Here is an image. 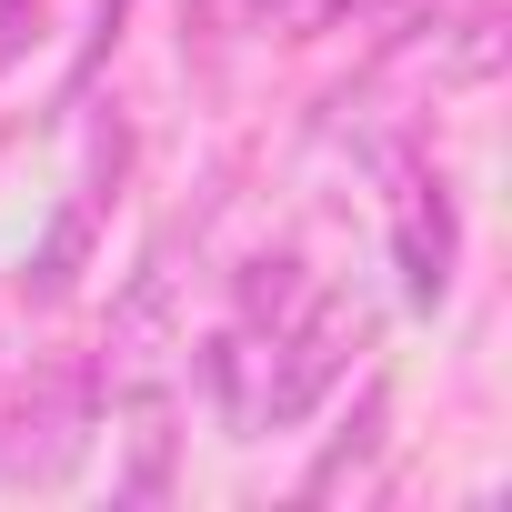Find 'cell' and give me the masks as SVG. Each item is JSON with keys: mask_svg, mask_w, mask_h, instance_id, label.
I'll return each mask as SVG.
<instances>
[{"mask_svg": "<svg viewBox=\"0 0 512 512\" xmlns=\"http://www.w3.org/2000/svg\"><path fill=\"white\" fill-rule=\"evenodd\" d=\"M362 342H372V312L342 302V292H312V302L262 342V412H251V432H292V422L352 372Z\"/></svg>", "mask_w": 512, "mask_h": 512, "instance_id": "1", "label": "cell"}, {"mask_svg": "<svg viewBox=\"0 0 512 512\" xmlns=\"http://www.w3.org/2000/svg\"><path fill=\"white\" fill-rule=\"evenodd\" d=\"M91 452V372H41L0 432V482H61L71 462Z\"/></svg>", "mask_w": 512, "mask_h": 512, "instance_id": "2", "label": "cell"}, {"mask_svg": "<svg viewBox=\"0 0 512 512\" xmlns=\"http://www.w3.org/2000/svg\"><path fill=\"white\" fill-rule=\"evenodd\" d=\"M452 251H462L452 191H442V181H402V221H392V272H402V302H412V312H442V292H452Z\"/></svg>", "mask_w": 512, "mask_h": 512, "instance_id": "3", "label": "cell"}, {"mask_svg": "<svg viewBox=\"0 0 512 512\" xmlns=\"http://www.w3.org/2000/svg\"><path fill=\"white\" fill-rule=\"evenodd\" d=\"M161 342H171V251H151V262L131 272V292L111 302V382L131 392V382H151V362H161Z\"/></svg>", "mask_w": 512, "mask_h": 512, "instance_id": "4", "label": "cell"}, {"mask_svg": "<svg viewBox=\"0 0 512 512\" xmlns=\"http://www.w3.org/2000/svg\"><path fill=\"white\" fill-rule=\"evenodd\" d=\"M91 221H101V201H91V191H71V201H61V221L41 231V251H31V272H21V282H31V302H61V292L81 282V262H91Z\"/></svg>", "mask_w": 512, "mask_h": 512, "instance_id": "5", "label": "cell"}, {"mask_svg": "<svg viewBox=\"0 0 512 512\" xmlns=\"http://www.w3.org/2000/svg\"><path fill=\"white\" fill-rule=\"evenodd\" d=\"M131 502H161L171 492V392L161 382H131V472H121Z\"/></svg>", "mask_w": 512, "mask_h": 512, "instance_id": "6", "label": "cell"}, {"mask_svg": "<svg viewBox=\"0 0 512 512\" xmlns=\"http://www.w3.org/2000/svg\"><path fill=\"white\" fill-rule=\"evenodd\" d=\"M302 302H312V272H302V251H262V262L241 272V322H251V332H262V322L282 332Z\"/></svg>", "mask_w": 512, "mask_h": 512, "instance_id": "7", "label": "cell"}, {"mask_svg": "<svg viewBox=\"0 0 512 512\" xmlns=\"http://www.w3.org/2000/svg\"><path fill=\"white\" fill-rule=\"evenodd\" d=\"M382 422H392V392L372 382V392H362V412H352V432H342V442H332V452L302 472V492H312V502H322V492H342V482H352V472L382 452Z\"/></svg>", "mask_w": 512, "mask_h": 512, "instance_id": "8", "label": "cell"}, {"mask_svg": "<svg viewBox=\"0 0 512 512\" xmlns=\"http://www.w3.org/2000/svg\"><path fill=\"white\" fill-rule=\"evenodd\" d=\"M332 11H342V0H241V21L272 31V41H302V31H322Z\"/></svg>", "mask_w": 512, "mask_h": 512, "instance_id": "9", "label": "cell"}, {"mask_svg": "<svg viewBox=\"0 0 512 512\" xmlns=\"http://www.w3.org/2000/svg\"><path fill=\"white\" fill-rule=\"evenodd\" d=\"M31 31H41V0H0V71L31 51Z\"/></svg>", "mask_w": 512, "mask_h": 512, "instance_id": "10", "label": "cell"}, {"mask_svg": "<svg viewBox=\"0 0 512 512\" xmlns=\"http://www.w3.org/2000/svg\"><path fill=\"white\" fill-rule=\"evenodd\" d=\"M121 11H131V0H91V51H81V81H91V61L111 51V31H121Z\"/></svg>", "mask_w": 512, "mask_h": 512, "instance_id": "11", "label": "cell"}]
</instances>
